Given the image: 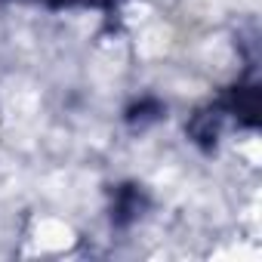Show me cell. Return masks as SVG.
<instances>
[{
	"label": "cell",
	"mask_w": 262,
	"mask_h": 262,
	"mask_svg": "<svg viewBox=\"0 0 262 262\" xmlns=\"http://www.w3.org/2000/svg\"><path fill=\"white\" fill-rule=\"evenodd\" d=\"M207 108L222 120V126L231 120L237 126L256 129L259 126V86L253 80H241V83L222 90Z\"/></svg>",
	"instance_id": "obj_1"
},
{
	"label": "cell",
	"mask_w": 262,
	"mask_h": 262,
	"mask_svg": "<svg viewBox=\"0 0 262 262\" xmlns=\"http://www.w3.org/2000/svg\"><path fill=\"white\" fill-rule=\"evenodd\" d=\"M0 4H37L47 10H114L117 0H0Z\"/></svg>",
	"instance_id": "obj_4"
},
{
	"label": "cell",
	"mask_w": 262,
	"mask_h": 262,
	"mask_svg": "<svg viewBox=\"0 0 262 262\" xmlns=\"http://www.w3.org/2000/svg\"><path fill=\"white\" fill-rule=\"evenodd\" d=\"M167 114V105L161 102V99H155V96H142L139 102H133L126 108V123L133 126V129H145V126H151V123H158L161 117Z\"/></svg>",
	"instance_id": "obj_3"
},
{
	"label": "cell",
	"mask_w": 262,
	"mask_h": 262,
	"mask_svg": "<svg viewBox=\"0 0 262 262\" xmlns=\"http://www.w3.org/2000/svg\"><path fill=\"white\" fill-rule=\"evenodd\" d=\"M145 210H148V194L142 185L123 182L111 188V225L114 228H129Z\"/></svg>",
	"instance_id": "obj_2"
}]
</instances>
